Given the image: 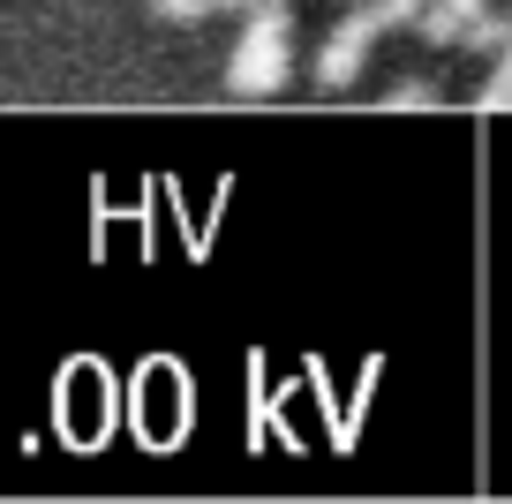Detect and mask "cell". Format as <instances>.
Wrapping results in <instances>:
<instances>
[{"label":"cell","instance_id":"6da1fadb","mask_svg":"<svg viewBox=\"0 0 512 504\" xmlns=\"http://www.w3.org/2000/svg\"><path fill=\"white\" fill-rule=\"evenodd\" d=\"M287 76H294V23H287V8H256L241 23L234 53H226V91L272 98V91H287Z\"/></svg>","mask_w":512,"mask_h":504},{"label":"cell","instance_id":"7a4b0ae2","mask_svg":"<svg viewBox=\"0 0 512 504\" xmlns=\"http://www.w3.org/2000/svg\"><path fill=\"white\" fill-rule=\"evenodd\" d=\"M377 38H384L377 0H354V16H339L332 38H324V53H317V83L324 91H354L362 68H369V53H377Z\"/></svg>","mask_w":512,"mask_h":504},{"label":"cell","instance_id":"3957f363","mask_svg":"<svg viewBox=\"0 0 512 504\" xmlns=\"http://www.w3.org/2000/svg\"><path fill=\"white\" fill-rule=\"evenodd\" d=\"M482 16H490V0H422L415 38H422V46H467Z\"/></svg>","mask_w":512,"mask_h":504},{"label":"cell","instance_id":"277c9868","mask_svg":"<svg viewBox=\"0 0 512 504\" xmlns=\"http://www.w3.org/2000/svg\"><path fill=\"white\" fill-rule=\"evenodd\" d=\"M437 98H445V91H437L430 76H400L392 91H384V106H392V113H422V106H437Z\"/></svg>","mask_w":512,"mask_h":504},{"label":"cell","instance_id":"5b68a950","mask_svg":"<svg viewBox=\"0 0 512 504\" xmlns=\"http://www.w3.org/2000/svg\"><path fill=\"white\" fill-rule=\"evenodd\" d=\"M475 106H482V113H512V46L497 53V68H490V83L475 91Z\"/></svg>","mask_w":512,"mask_h":504},{"label":"cell","instance_id":"8992f818","mask_svg":"<svg viewBox=\"0 0 512 504\" xmlns=\"http://www.w3.org/2000/svg\"><path fill=\"white\" fill-rule=\"evenodd\" d=\"M151 8H159L166 23H204V16H219L226 0H151Z\"/></svg>","mask_w":512,"mask_h":504},{"label":"cell","instance_id":"52a82bcc","mask_svg":"<svg viewBox=\"0 0 512 504\" xmlns=\"http://www.w3.org/2000/svg\"><path fill=\"white\" fill-rule=\"evenodd\" d=\"M377 16H384V31H415L422 0H377Z\"/></svg>","mask_w":512,"mask_h":504},{"label":"cell","instance_id":"ba28073f","mask_svg":"<svg viewBox=\"0 0 512 504\" xmlns=\"http://www.w3.org/2000/svg\"><path fill=\"white\" fill-rule=\"evenodd\" d=\"M256 8H294V0H249V16H256Z\"/></svg>","mask_w":512,"mask_h":504},{"label":"cell","instance_id":"9c48e42d","mask_svg":"<svg viewBox=\"0 0 512 504\" xmlns=\"http://www.w3.org/2000/svg\"><path fill=\"white\" fill-rule=\"evenodd\" d=\"M347 8H354V0H347Z\"/></svg>","mask_w":512,"mask_h":504}]
</instances>
